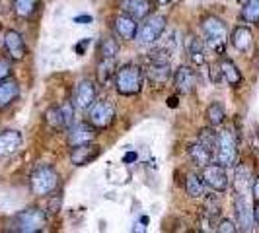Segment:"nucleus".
Wrapping results in <instances>:
<instances>
[{
    "mask_svg": "<svg viewBox=\"0 0 259 233\" xmlns=\"http://www.w3.org/2000/svg\"><path fill=\"white\" fill-rule=\"evenodd\" d=\"M115 90L119 95H139L144 86V70L135 63L119 66L115 70Z\"/></svg>",
    "mask_w": 259,
    "mask_h": 233,
    "instance_id": "f257e3e1",
    "label": "nucleus"
},
{
    "mask_svg": "<svg viewBox=\"0 0 259 233\" xmlns=\"http://www.w3.org/2000/svg\"><path fill=\"white\" fill-rule=\"evenodd\" d=\"M47 225V216L43 210L29 206L22 212H18L12 220V229L18 233H37L43 231Z\"/></svg>",
    "mask_w": 259,
    "mask_h": 233,
    "instance_id": "f03ea898",
    "label": "nucleus"
},
{
    "mask_svg": "<svg viewBox=\"0 0 259 233\" xmlns=\"http://www.w3.org/2000/svg\"><path fill=\"white\" fill-rule=\"evenodd\" d=\"M201 31L205 35V41L208 43L210 49H214L217 52L224 51V45L228 41V27L217 16H207L201 22Z\"/></svg>",
    "mask_w": 259,
    "mask_h": 233,
    "instance_id": "7ed1b4c3",
    "label": "nucleus"
},
{
    "mask_svg": "<svg viewBox=\"0 0 259 233\" xmlns=\"http://www.w3.org/2000/svg\"><path fill=\"white\" fill-rule=\"evenodd\" d=\"M214 159L224 167H232L238 161V140L232 129H222L219 132V142L214 150Z\"/></svg>",
    "mask_w": 259,
    "mask_h": 233,
    "instance_id": "20e7f679",
    "label": "nucleus"
},
{
    "mask_svg": "<svg viewBox=\"0 0 259 233\" xmlns=\"http://www.w3.org/2000/svg\"><path fill=\"white\" fill-rule=\"evenodd\" d=\"M168 26V18L162 16V14H152V16H146L143 20V24L139 26L137 31V41L141 45H152L158 39L162 37V33L166 31Z\"/></svg>",
    "mask_w": 259,
    "mask_h": 233,
    "instance_id": "39448f33",
    "label": "nucleus"
},
{
    "mask_svg": "<svg viewBox=\"0 0 259 233\" xmlns=\"http://www.w3.org/2000/svg\"><path fill=\"white\" fill-rule=\"evenodd\" d=\"M29 185H31V191L37 196H49V194L59 187V175L51 165H41L37 167L31 177H29Z\"/></svg>",
    "mask_w": 259,
    "mask_h": 233,
    "instance_id": "423d86ee",
    "label": "nucleus"
},
{
    "mask_svg": "<svg viewBox=\"0 0 259 233\" xmlns=\"http://www.w3.org/2000/svg\"><path fill=\"white\" fill-rule=\"evenodd\" d=\"M45 121L55 130H68V127L74 123V105H53L45 111Z\"/></svg>",
    "mask_w": 259,
    "mask_h": 233,
    "instance_id": "0eeeda50",
    "label": "nucleus"
},
{
    "mask_svg": "<svg viewBox=\"0 0 259 233\" xmlns=\"http://www.w3.org/2000/svg\"><path fill=\"white\" fill-rule=\"evenodd\" d=\"M115 121V107L111 101L102 99V101H94V105L88 111V123H92L98 130H104L111 127Z\"/></svg>",
    "mask_w": 259,
    "mask_h": 233,
    "instance_id": "6e6552de",
    "label": "nucleus"
},
{
    "mask_svg": "<svg viewBox=\"0 0 259 233\" xmlns=\"http://www.w3.org/2000/svg\"><path fill=\"white\" fill-rule=\"evenodd\" d=\"M201 179L214 193H224L230 185L228 175H226V167L221 163H208L205 167H201Z\"/></svg>",
    "mask_w": 259,
    "mask_h": 233,
    "instance_id": "1a4fd4ad",
    "label": "nucleus"
},
{
    "mask_svg": "<svg viewBox=\"0 0 259 233\" xmlns=\"http://www.w3.org/2000/svg\"><path fill=\"white\" fill-rule=\"evenodd\" d=\"M96 101V82H92L90 78L80 80L74 88V97H72V105L74 109H90Z\"/></svg>",
    "mask_w": 259,
    "mask_h": 233,
    "instance_id": "9d476101",
    "label": "nucleus"
},
{
    "mask_svg": "<svg viewBox=\"0 0 259 233\" xmlns=\"http://www.w3.org/2000/svg\"><path fill=\"white\" fill-rule=\"evenodd\" d=\"M2 43H4V49H6L8 56H10L12 61H24V56L27 54V47L20 31H16V29L4 31Z\"/></svg>",
    "mask_w": 259,
    "mask_h": 233,
    "instance_id": "9b49d317",
    "label": "nucleus"
},
{
    "mask_svg": "<svg viewBox=\"0 0 259 233\" xmlns=\"http://www.w3.org/2000/svg\"><path fill=\"white\" fill-rule=\"evenodd\" d=\"M96 127L92 125V123H72L70 127H68V132H66V142L70 148H74V146H80V144H88L94 140V136H96Z\"/></svg>",
    "mask_w": 259,
    "mask_h": 233,
    "instance_id": "f8f14e48",
    "label": "nucleus"
},
{
    "mask_svg": "<svg viewBox=\"0 0 259 233\" xmlns=\"http://www.w3.org/2000/svg\"><path fill=\"white\" fill-rule=\"evenodd\" d=\"M102 154V146H98V144H80V146H74L72 148V152H70V161H72V165H78V167H82V165H88L92 163L96 157H100Z\"/></svg>",
    "mask_w": 259,
    "mask_h": 233,
    "instance_id": "ddd939ff",
    "label": "nucleus"
},
{
    "mask_svg": "<svg viewBox=\"0 0 259 233\" xmlns=\"http://www.w3.org/2000/svg\"><path fill=\"white\" fill-rule=\"evenodd\" d=\"M199 84V74L191 66H180L174 74V86L180 93H191Z\"/></svg>",
    "mask_w": 259,
    "mask_h": 233,
    "instance_id": "4468645a",
    "label": "nucleus"
},
{
    "mask_svg": "<svg viewBox=\"0 0 259 233\" xmlns=\"http://www.w3.org/2000/svg\"><path fill=\"white\" fill-rule=\"evenodd\" d=\"M236 220H238V229L242 231H251L253 227V208L247 206V200L244 194H236Z\"/></svg>",
    "mask_w": 259,
    "mask_h": 233,
    "instance_id": "2eb2a0df",
    "label": "nucleus"
},
{
    "mask_svg": "<svg viewBox=\"0 0 259 233\" xmlns=\"http://www.w3.org/2000/svg\"><path fill=\"white\" fill-rule=\"evenodd\" d=\"M113 29L119 37L123 41H133L137 37V31H139V24L135 18H131L129 14H121L115 18V24H113Z\"/></svg>",
    "mask_w": 259,
    "mask_h": 233,
    "instance_id": "dca6fc26",
    "label": "nucleus"
},
{
    "mask_svg": "<svg viewBox=\"0 0 259 233\" xmlns=\"http://www.w3.org/2000/svg\"><path fill=\"white\" fill-rule=\"evenodd\" d=\"M20 148H22V134L18 130L0 132V157L16 154Z\"/></svg>",
    "mask_w": 259,
    "mask_h": 233,
    "instance_id": "f3484780",
    "label": "nucleus"
},
{
    "mask_svg": "<svg viewBox=\"0 0 259 233\" xmlns=\"http://www.w3.org/2000/svg\"><path fill=\"white\" fill-rule=\"evenodd\" d=\"M230 41H232L236 51L247 52V51H251V47H253V33H251V29L247 26H238V27H234Z\"/></svg>",
    "mask_w": 259,
    "mask_h": 233,
    "instance_id": "a211bd4d",
    "label": "nucleus"
},
{
    "mask_svg": "<svg viewBox=\"0 0 259 233\" xmlns=\"http://www.w3.org/2000/svg\"><path fill=\"white\" fill-rule=\"evenodd\" d=\"M121 10L123 14H129L131 18L139 22V20H144L146 16H150V0H123Z\"/></svg>",
    "mask_w": 259,
    "mask_h": 233,
    "instance_id": "6ab92c4d",
    "label": "nucleus"
},
{
    "mask_svg": "<svg viewBox=\"0 0 259 233\" xmlns=\"http://www.w3.org/2000/svg\"><path fill=\"white\" fill-rule=\"evenodd\" d=\"M187 154L191 157V161H193L195 165H199V167H205L208 165L212 159H214V154H212V150H208L205 144H201L199 140L193 142L189 148H187Z\"/></svg>",
    "mask_w": 259,
    "mask_h": 233,
    "instance_id": "aec40b11",
    "label": "nucleus"
},
{
    "mask_svg": "<svg viewBox=\"0 0 259 233\" xmlns=\"http://www.w3.org/2000/svg\"><path fill=\"white\" fill-rule=\"evenodd\" d=\"M146 76L148 80L162 88L164 84H168V80L171 78V68H169V63H164V65H158V63H150L148 70H146Z\"/></svg>",
    "mask_w": 259,
    "mask_h": 233,
    "instance_id": "412c9836",
    "label": "nucleus"
},
{
    "mask_svg": "<svg viewBox=\"0 0 259 233\" xmlns=\"http://www.w3.org/2000/svg\"><path fill=\"white\" fill-rule=\"evenodd\" d=\"M18 93H20V88H18V84L14 80L0 82V109H4V107H8L12 103L14 99L18 97Z\"/></svg>",
    "mask_w": 259,
    "mask_h": 233,
    "instance_id": "4be33fe9",
    "label": "nucleus"
},
{
    "mask_svg": "<svg viewBox=\"0 0 259 233\" xmlns=\"http://www.w3.org/2000/svg\"><path fill=\"white\" fill-rule=\"evenodd\" d=\"M219 66H221L222 78H224L230 86H238V84L242 82V74H240V70H238L236 63H232L230 59H222Z\"/></svg>",
    "mask_w": 259,
    "mask_h": 233,
    "instance_id": "5701e85b",
    "label": "nucleus"
},
{
    "mask_svg": "<svg viewBox=\"0 0 259 233\" xmlns=\"http://www.w3.org/2000/svg\"><path fill=\"white\" fill-rule=\"evenodd\" d=\"M185 193L189 194L191 198H203L207 191H205V181L199 177V175H187V179H185Z\"/></svg>",
    "mask_w": 259,
    "mask_h": 233,
    "instance_id": "b1692460",
    "label": "nucleus"
},
{
    "mask_svg": "<svg viewBox=\"0 0 259 233\" xmlns=\"http://www.w3.org/2000/svg\"><path fill=\"white\" fill-rule=\"evenodd\" d=\"M187 52H189V59L195 66L205 65V45L199 37H191L189 45H187Z\"/></svg>",
    "mask_w": 259,
    "mask_h": 233,
    "instance_id": "393cba45",
    "label": "nucleus"
},
{
    "mask_svg": "<svg viewBox=\"0 0 259 233\" xmlns=\"http://www.w3.org/2000/svg\"><path fill=\"white\" fill-rule=\"evenodd\" d=\"M98 82L100 84H107L111 78H115V61L113 59H102L98 63Z\"/></svg>",
    "mask_w": 259,
    "mask_h": 233,
    "instance_id": "a878e982",
    "label": "nucleus"
},
{
    "mask_svg": "<svg viewBox=\"0 0 259 233\" xmlns=\"http://www.w3.org/2000/svg\"><path fill=\"white\" fill-rule=\"evenodd\" d=\"M224 119H226V113H224V107H222V103L214 101V103L208 105V107H207V121H208V125H210L212 129L221 127L222 123H224Z\"/></svg>",
    "mask_w": 259,
    "mask_h": 233,
    "instance_id": "bb28decb",
    "label": "nucleus"
},
{
    "mask_svg": "<svg viewBox=\"0 0 259 233\" xmlns=\"http://www.w3.org/2000/svg\"><path fill=\"white\" fill-rule=\"evenodd\" d=\"M203 200H205V214H207L208 220H214L219 214L222 212V202L221 198L217 196V194H205L203 196Z\"/></svg>",
    "mask_w": 259,
    "mask_h": 233,
    "instance_id": "cd10ccee",
    "label": "nucleus"
},
{
    "mask_svg": "<svg viewBox=\"0 0 259 233\" xmlns=\"http://www.w3.org/2000/svg\"><path fill=\"white\" fill-rule=\"evenodd\" d=\"M242 20L247 24H259V0H246L244 2Z\"/></svg>",
    "mask_w": 259,
    "mask_h": 233,
    "instance_id": "c85d7f7f",
    "label": "nucleus"
},
{
    "mask_svg": "<svg viewBox=\"0 0 259 233\" xmlns=\"http://www.w3.org/2000/svg\"><path fill=\"white\" fill-rule=\"evenodd\" d=\"M39 0H14V12L20 18H29L37 10Z\"/></svg>",
    "mask_w": 259,
    "mask_h": 233,
    "instance_id": "c756f323",
    "label": "nucleus"
},
{
    "mask_svg": "<svg viewBox=\"0 0 259 233\" xmlns=\"http://www.w3.org/2000/svg\"><path fill=\"white\" fill-rule=\"evenodd\" d=\"M119 52V43L113 37H104L100 43V54L102 59H115Z\"/></svg>",
    "mask_w": 259,
    "mask_h": 233,
    "instance_id": "7c9ffc66",
    "label": "nucleus"
},
{
    "mask_svg": "<svg viewBox=\"0 0 259 233\" xmlns=\"http://www.w3.org/2000/svg\"><path fill=\"white\" fill-rule=\"evenodd\" d=\"M197 140L201 144H205L208 150H212V154H214L217 142H219V132H214L212 129H201L199 134H197Z\"/></svg>",
    "mask_w": 259,
    "mask_h": 233,
    "instance_id": "2f4dec72",
    "label": "nucleus"
},
{
    "mask_svg": "<svg viewBox=\"0 0 259 233\" xmlns=\"http://www.w3.org/2000/svg\"><path fill=\"white\" fill-rule=\"evenodd\" d=\"M249 185V169L238 167L236 171V194H244V189Z\"/></svg>",
    "mask_w": 259,
    "mask_h": 233,
    "instance_id": "473e14b6",
    "label": "nucleus"
},
{
    "mask_svg": "<svg viewBox=\"0 0 259 233\" xmlns=\"http://www.w3.org/2000/svg\"><path fill=\"white\" fill-rule=\"evenodd\" d=\"M148 61H150V63H158V65L169 63V51L168 49H164V47L150 49V51H148Z\"/></svg>",
    "mask_w": 259,
    "mask_h": 233,
    "instance_id": "72a5a7b5",
    "label": "nucleus"
},
{
    "mask_svg": "<svg viewBox=\"0 0 259 233\" xmlns=\"http://www.w3.org/2000/svg\"><path fill=\"white\" fill-rule=\"evenodd\" d=\"M217 231L234 233V231H238V225H236V221H232V220H221L217 223Z\"/></svg>",
    "mask_w": 259,
    "mask_h": 233,
    "instance_id": "f704fd0d",
    "label": "nucleus"
},
{
    "mask_svg": "<svg viewBox=\"0 0 259 233\" xmlns=\"http://www.w3.org/2000/svg\"><path fill=\"white\" fill-rule=\"evenodd\" d=\"M10 74H12V65H10V61L0 59V82H4Z\"/></svg>",
    "mask_w": 259,
    "mask_h": 233,
    "instance_id": "c9c22d12",
    "label": "nucleus"
},
{
    "mask_svg": "<svg viewBox=\"0 0 259 233\" xmlns=\"http://www.w3.org/2000/svg\"><path fill=\"white\" fill-rule=\"evenodd\" d=\"M61 204H63V196L57 194V196H53L51 200H49V208H47V210H49L51 214H57V212L61 210Z\"/></svg>",
    "mask_w": 259,
    "mask_h": 233,
    "instance_id": "e433bc0d",
    "label": "nucleus"
},
{
    "mask_svg": "<svg viewBox=\"0 0 259 233\" xmlns=\"http://www.w3.org/2000/svg\"><path fill=\"white\" fill-rule=\"evenodd\" d=\"M210 80L214 82V84H219L222 80V72H221V66H212L210 68Z\"/></svg>",
    "mask_w": 259,
    "mask_h": 233,
    "instance_id": "4c0bfd02",
    "label": "nucleus"
},
{
    "mask_svg": "<svg viewBox=\"0 0 259 233\" xmlns=\"http://www.w3.org/2000/svg\"><path fill=\"white\" fill-rule=\"evenodd\" d=\"M251 194H253L255 200H259V177L253 181V185H251Z\"/></svg>",
    "mask_w": 259,
    "mask_h": 233,
    "instance_id": "58836bf2",
    "label": "nucleus"
},
{
    "mask_svg": "<svg viewBox=\"0 0 259 233\" xmlns=\"http://www.w3.org/2000/svg\"><path fill=\"white\" fill-rule=\"evenodd\" d=\"M253 221L259 225V200H255V206H253Z\"/></svg>",
    "mask_w": 259,
    "mask_h": 233,
    "instance_id": "ea45409f",
    "label": "nucleus"
},
{
    "mask_svg": "<svg viewBox=\"0 0 259 233\" xmlns=\"http://www.w3.org/2000/svg\"><path fill=\"white\" fill-rule=\"evenodd\" d=\"M74 22L76 24H84V22H92L90 16H78V18H74Z\"/></svg>",
    "mask_w": 259,
    "mask_h": 233,
    "instance_id": "a19ab883",
    "label": "nucleus"
},
{
    "mask_svg": "<svg viewBox=\"0 0 259 233\" xmlns=\"http://www.w3.org/2000/svg\"><path fill=\"white\" fill-rule=\"evenodd\" d=\"M158 6H168V4H171V2H176V0H154Z\"/></svg>",
    "mask_w": 259,
    "mask_h": 233,
    "instance_id": "79ce46f5",
    "label": "nucleus"
},
{
    "mask_svg": "<svg viewBox=\"0 0 259 233\" xmlns=\"http://www.w3.org/2000/svg\"><path fill=\"white\" fill-rule=\"evenodd\" d=\"M168 105H169V107H178V97H169Z\"/></svg>",
    "mask_w": 259,
    "mask_h": 233,
    "instance_id": "37998d69",
    "label": "nucleus"
},
{
    "mask_svg": "<svg viewBox=\"0 0 259 233\" xmlns=\"http://www.w3.org/2000/svg\"><path fill=\"white\" fill-rule=\"evenodd\" d=\"M131 159H135V154H129L127 157H125V161H131Z\"/></svg>",
    "mask_w": 259,
    "mask_h": 233,
    "instance_id": "c03bdc74",
    "label": "nucleus"
},
{
    "mask_svg": "<svg viewBox=\"0 0 259 233\" xmlns=\"http://www.w3.org/2000/svg\"><path fill=\"white\" fill-rule=\"evenodd\" d=\"M240 2H246V0H240Z\"/></svg>",
    "mask_w": 259,
    "mask_h": 233,
    "instance_id": "a18cd8bd",
    "label": "nucleus"
}]
</instances>
